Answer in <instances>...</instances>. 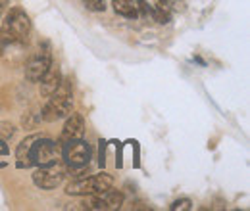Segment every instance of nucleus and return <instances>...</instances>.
<instances>
[{
  "label": "nucleus",
  "mask_w": 250,
  "mask_h": 211,
  "mask_svg": "<svg viewBox=\"0 0 250 211\" xmlns=\"http://www.w3.org/2000/svg\"><path fill=\"white\" fill-rule=\"evenodd\" d=\"M71 110H73V85H71V79L63 77L56 92L50 94L46 104L42 106L41 119L46 123H54V121L63 119L67 114H71Z\"/></svg>",
  "instance_id": "obj_3"
},
{
  "label": "nucleus",
  "mask_w": 250,
  "mask_h": 211,
  "mask_svg": "<svg viewBox=\"0 0 250 211\" xmlns=\"http://www.w3.org/2000/svg\"><path fill=\"white\" fill-rule=\"evenodd\" d=\"M63 75H62V69H60V65L58 63H50V67L46 69V73L41 77V81H39V92H41V96L42 98H48L50 94H54L56 89L60 87V83H62Z\"/></svg>",
  "instance_id": "obj_11"
},
{
  "label": "nucleus",
  "mask_w": 250,
  "mask_h": 211,
  "mask_svg": "<svg viewBox=\"0 0 250 211\" xmlns=\"http://www.w3.org/2000/svg\"><path fill=\"white\" fill-rule=\"evenodd\" d=\"M124 200H125L124 192L122 190H114V186H112V188H106V190H100V192L83 196V200L77 206L81 210L116 211L124 206Z\"/></svg>",
  "instance_id": "obj_6"
},
{
  "label": "nucleus",
  "mask_w": 250,
  "mask_h": 211,
  "mask_svg": "<svg viewBox=\"0 0 250 211\" xmlns=\"http://www.w3.org/2000/svg\"><path fill=\"white\" fill-rule=\"evenodd\" d=\"M114 186V177L106 171H100L96 175H87L81 179H71L65 186V194L69 196H87V194H94L106 188Z\"/></svg>",
  "instance_id": "obj_5"
},
{
  "label": "nucleus",
  "mask_w": 250,
  "mask_h": 211,
  "mask_svg": "<svg viewBox=\"0 0 250 211\" xmlns=\"http://www.w3.org/2000/svg\"><path fill=\"white\" fill-rule=\"evenodd\" d=\"M8 155H10V148H8L6 140H2V138H0V167H4V165H6L4 157H8Z\"/></svg>",
  "instance_id": "obj_16"
},
{
  "label": "nucleus",
  "mask_w": 250,
  "mask_h": 211,
  "mask_svg": "<svg viewBox=\"0 0 250 211\" xmlns=\"http://www.w3.org/2000/svg\"><path fill=\"white\" fill-rule=\"evenodd\" d=\"M93 157V148L87 140L83 138H73L62 142V159L65 165L69 167H81V165H89Z\"/></svg>",
  "instance_id": "obj_8"
},
{
  "label": "nucleus",
  "mask_w": 250,
  "mask_h": 211,
  "mask_svg": "<svg viewBox=\"0 0 250 211\" xmlns=\"http://www.w3.org/2000/svg\"><path fill=\"white\" fill-rule=\"evenodd\" d=\"M67 173H65V167H63L60 161H54V163H46V165H39L35 171H33V182L37 188L41 190H54L58 188L63 181H65Z\"/></svg>",
  "instance_id": "obj_7"
},
{
  "label": "nucleus",
  "mask_w": 250,
  "mask_h": 211,
  "mask_svg": "<svg viewBox=\"0 0 250 211\" xmlns=\"http://www.w3.org/2000/svg\"><path fill=\"white\" fill-rule=\"evenodd\" d=\"M62 159V142H54L41 134H31L18 144L16 165L18 169H29Z\"/></svg>",
  "instance_id": "obj_1"
},
{
  "label": "nucleus",
  "mask_w": 250,
  "mask_h": 211,
  "mask_svg": "<svg viewBox=\"0 0 250 211\" xmlns=\"http://www.w3.org/2000/svg\"><path fill=\"white\" fill-rule=\"evenodd\" d=\"M85 134V117L77 112H71L65 115V123L62 127V134H60V142H67L73 138H83Z\"/></svg>",
  "instance_id": "obj_10"
},
{
  "label": "nucleus",
  "mask_w": 250,
  "mask_h": 211,
  "mask_svg": "<svg viewBox=\"0 0 250 211\" xmlns=\"http://www.w3.org/2000/svg\"><path fill=\"white\" fill-rule=\"evenodd\" d=\"M52 61L54 60H52V44H50V40L39 42V46L27 56V60L23 63L25 79L29 83H39L41 77L46 73V69L50 67Z\"/></svg>",
  "instance_id": "obj_4"
},
{
  "label": "nucleus",
  "mask_w": 250,
  "mask_h": 211,
  "mask_svg": "<svg viewBox=\"0 0 250 211\" xmlns=\"http://www.w3.org/2000/svg\"><path fill=\"white\" fill-rule=\"evenodd\" d=\"M112 8L118 16L125 19H137L139 10H137V0H112Z\"/></svg>",
  "instance_id": "obj_12"
},
{
  "label": "nucleus",
  "mask_w": 250,
  "mask_h": 211,
  "mask_svg": "<svg viewBox=\"0 0 250 211\" xmlns=\"http://www.w3.org/2000/svg\"><path fill=\"white\" fill-rule=\"evenodd\" d=\"M8 4H10V0H0V19H2L4 12L8 10Z\"/></svg>",
  "instance_id": "obj_18"
},
{
  "label": "nucleus",
  "mask_w": 250,
  "mask_h": 211,
  "mask_svg": "<svg viewBox=\"0 0 250 211\" xmlns=\"http://www.w3.org/2000/svg\"><path fill=\"white\" fill-rule=\"evenodd\" d=\"M31 18L20 6H14L4 12L0 19V42H20L27 44L31 35Z\"/></svg>",
  "instance_id": "obj_2"
},
{
  "label": "nucleus",
  "mask_w": 250,
  "mask_h": 211,
  "mask_svg": "<svg viewBox=\"0 0 250 211\" xmlns=\"http://www.w3.org/2000/svg\"><path fill=\"white\" fill-rule=\"evenodd\" d=\"M131 210H150V206L146 204V202H135L133 206H131Z\"/></svg>",
  "instance_id": "obj_17"
},
{
  "label": "nucleus",
  "mask_w": 250,
  "mask_h": 211,
  "mask_svg": "<svg viewBox=\"0 0 250 211\" xmlns=\"http://www.w3.org/2000/svg\"><path fill=\"white\" fill-rule=\"evenodd\" d=\"M27 44L20 42H0V60L10 67L23 65L27 60Z\"/></svg>",
  "instance_id": "obj_9"
},
{
  "label": "nucleus",
  "mask_w": 250,
  "mask_h": 211,
  "mask_svg": "<svg viewBox=\"0 0 250 211\" xmlns=\"http://www.w3.org/2000/svg\"><path fill=\"white\" fill-rule=\"evenodd\" d=\"M190 208H192V202H190V198H179V200L171 202V206H169V211H188Z\"/></svg>",
  "instance_id": "obj_14"
},
{
  "label": "nucleus",
  "mask_w": 250,
  "mask_h": 211,
  "mask_svg": "<svg viewBox=\"0 0 250 211\" xmlns=\"http://www.w3.org/2000/svg\"><path fill=\"white\" fill-rule=\"evenodd\" d=\"M83 6L89 12H104L106 10V0H83Z\"/></svg>",
  "instance_id": "obj_15"
},
{
  "label": "nucleus",
  "mask_w": 250,
  "mask_h": 211,
  "mask_svg": "<svg viewBox=\"0 0 250 211\" xmlns=\"http://www.w3.org/2000/svg\"><path fill=\"white\" fill-rule=\"evenodd\" d=\"M16 125L14 123H10V121H0V138L2 140H12L14 136H16Z\"/></svg>",
  "instance_id": "obj_13"
}]
</instances>
